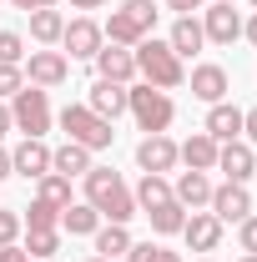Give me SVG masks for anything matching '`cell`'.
Returning <instances> with one entry per match:
<instances>
[{
    "mask_svg": "<svg viewBox=\"0 0 257 262\" xmlns=\"http://www.w3.org/2000/svg\"><path fill=\"white\" fill-rule=\"evenodd\" d=\"M86 202L96 207L106 222H121V227L136 217V196L121 182V171H111V166H91L86 171Z\"/></svg>",
    "mask_w": 257,
    "mask_h": 262,
    "instance_id": "6da1fadb",
    "label": "cell"
},
{
    "mask_svg": "<svg viewBox=\"0 0 257 262\" xmlns=\"http://www.w3.org/2000/svg\"><path fill=\"white\" fill-rule=\"evenodd\" d=\"M131 56H136V76H141L146 86H157V91H177V86L187 81L182 56H177L166 40H157V35L136 40V46H131Z\"/></svg>",
    "mask_w": 257,
    "mask_h": 262,
    "instance_id": "7a4b0ae2",
    "label": "cell"
},
{
    "mask_svg": "<svg viewBox=\"0 0 257 262\" xmlns=\"http://www.w3.org/2000/svg\"><path fill=\"white\" fill-rule=\"evenodd\" d=\"M61 126H66V141H76V146H86V151H106L111 141H116V131L106 116H96L86 101H71L61 111Z\"/></svg>",
    "mask_w": 257,
    "mask_h": 262,
    "instance_id": "3957f363",
    "label": "cell"
},
{
    "mask_svg": "<svg viewBox=\"0 0 257 262\" xmlns=\"http://www.w3.org/2000/svg\"><path fill=\"white\" fill-rule=\"evenodd\" d=\"M126 111L136 116V126L146 131V136H157V131L172 126V116H177V106H172V96L166 91H157V86H126Z\"/></svg>",
    "mask_w": 257,
    "mask_h": 262,
    "instance_id": "277c9868",
    "label": "cell"
},
{
    "mask_svg": "<svg viewBox=\"0 0 257 262\" xmlns=\"http://www.w3.org/2000/svg\"><path fill=\"white\" fill-rule=\"evenodd\" d=\"M157 26V10H152V0H126L121 10H111V20L101 26V35L111 40V46H136V40H146Z\"/></svg>",
    "mask_w": 257,
    "mask_h": 262,
    "instance_id": "5b68a950",
    "label": "cell"
},
{
    "mask_svg": "<svg viewBox=\"0 0 257 262\" xmlns=\"http://www.w3.org/2000/svg\"><path fill=\"white\" fill-rule=\"evenodd\" d=\"M10 126L26 131V136H46L51 131V96L40 86H20L10 96Z\"/></svg>",
    "mask_w": 257,
    "mask_h": 262,
    "instance_id": "8992f818",
    "label": "cell"
},
{
    "mask_svg": "<svg viewBox=\"0 0 257 262\" xmlns=\"http://www.w3.org/2000/svg\"><path fill=\"white\" fill-rule=\"evenodd\" d=\"M212 217H217V222H247V217H252V192H247L242 182L212 187Z\"/></svg>",
    "mask_w": 257,
    "mask_h": 262,
    "instance_id": "52a82bcc",
    "label": "cell"
},
{
    "mask_svg": "<svg viewBox=\"0 0 257 262\" xmlns=\"http://www.w3.org/2000/svg\"><path fill=\"white\" fill-rule=\"evenodd\" d=\"M61 46L71 51V61H91L101 46H106V35H101V26L91 20V15H81V20H66Z\"/></svg>",
    "mask_w": 257,
    "mask_h": 262,
    "instance_id": "ba28073f",
    "label": "cell"
},
{
    "mask_svg": "<svg viewBox=\"0 0 257 262\" xmlns=\"http://www.w3.org/2000/svg\"><path fill=\"white\" fill-rule=\"evenodd\" d=\"M10 171L26 177V182H40V177L51 171V146H46L40 136H26V141L10 151Z\"/></svg>",
    "mask_w": 257,
    "mask_h": 262,
    "instance_id": "9c48e42d",
    "label": "cell"
},
{
    "mask_svg": "<svg viewBox=\"0 0 257 262\" xmlns=\"http://www.w3.org/2000/svg\"><path fill=\"white\" fill-rule=\"evenodd\" d=\"M91 61H96V76H101V81H121V86L136 81V56H131L126 46H111V40H106Z\"/></svg>",
    "mask_w": 257,
    "mask_h": 262,
    "instance_id": "30bf717a",
    "label": "cell"
},
{
    "mask_svg": "<svg viewBox=\"0 0 257 262\" xmlns=\"http://www.w3.org/2000/svg\"><path fill=\"white\" fill-rule=\"evenodd\" d=\"M26 76H31V86H61L66 76H71V56L66 51H31V66H26Z\"/></svg>",
    "mask_w": 257,
    "mask_h": 262,
    "instance_id": "8fae6325",
    "label": "cell"
},
{
    "mask_svg": "<svg viewBox=\"0 0 257 262\" xmlns=\"http://www.w3.org/2000/svg\"><path fill=\"white\" fill-rule=\"evenodd\" d=\"M217 171H227V182H252V171H257V157H252V146L247 141H222L217 146Z\"/></svg>",
    "mask_w": 257,
    "mask_h": 262,
    "instance_id": "7c38bea8",
    "label": "cell"
},
{
    "mask_svg": "<svg viewBox=\"0 0 257 262\" xmlns=\"http://www.w3.org/2000/svg\"><path fill=\"white\" fill-rule=\"evenodd\" d=\"M136 166H141V171H157V177H166V171L177 166V141H172L166 131L146 136V141L136 146Z\"/></svg>",
    "mask_w": 257,
    "mask_h": 262,
    "instance_id": "4fadbf2b",
    "label": "cell"
},
{
    "mask_svg": "<svg viewBox=\"0 0 257 262\" xmlns=\"http://www.w3.org/2000/svg\"><path fill=\"white\" fill-rule=\"evenodd\" d=\"M227 91H232V81H227V71L217 61H202L192 71V96L207 101V106H217V101H227Z\"/></svg>",
    "mask_w": 257,
    "mask_h": 262,
    "instance_id": "5bb4252c",
    "label": "cell"
},
{
    "mask_svg": "<svg viewBox=\"0 0 257 262\" xmlns=\"http://www.w3.org/2000/svg\"><path fill=\"white\" fill-rule=\"evenodd\" d=\"M217 146H222V141H212L207 131H192V136L177 146V162H187V171H212V166H217Z\"/></svg>",
    "mask_w": 257,
    "mask_h": 262,
    "instance_id": "9a60e30c",
    "label": "cell"
},
{
    "mask_svg": "<svg viewBox=\"0 0 257 262\" xmlns=\"http://www.w3.org/2000/svg\"><path fill=\"white\" fill-rule=\"evenodd\" d=\"M182 237H187L192 252H217V242H222V222H217L212 212H192L187 227H182Z\"/></svg>",
    "mask_w": 257,
    "mask_h": 262,
    "instance_id": "2e32d148",
    "label": "cell"
},
{
    "mask_svg": "<svg viewBox=\"0 0 257 262\" xmlns=\"http://www.w3.org/2000/svg\"><path fill=\"white\" fill-rule=\"evenodd\" d=\"M202 35H207V40H217V46H232V40L242 35V15H237L232 5H212V10H207V20H202Z\"/></svg>",
    "mask_w": 257,
    "mask_h": 262,
    "instance_id": "e0dca14e",
    "label": "cell"
},
{
    "mask_svg": "<svg viewBox=\"0 0 257 262\" xmlns=\"http://www.w3.org/2000/svg\"><path fill=\"white\" fill-rule=\"evenodd\" d=\"M86 106H91L96 116H106V121H116V116L126 111V86H121V81H101V76H96V86H91Z\"/></svg>",
    "mask_w": 257,
    "mask_h": 262,
    "instance_id": "ac0fdd59",
    "label": "cell"
},
{
    "mask_svg": "<svg viewBox=\"0 0 257 262\" xmlns=\"http://www.w3.org/2000/svg\"><path fill=\"white\" fill-rule=\"evenodd\" d=\"M202 131H207L212 141H237V136H242V111H237L232 101H217V106L207 111V126Z\"/></svg>",
    "mask_w": 257,
    "mask_h": 262,
    "instance_id": "d6986e66",
    "label": "cell"
},
{
    "mask_svg": "<svg viewBox=\"0 0 257 262\" xmlns=\"http://www.w3.org/2000/svg\"><path fill=\"white\" fill-rule=\"evenodd\" d=\"M166 46H172L177 56H192V51H202V46H207L202 20H197V15H177V26H172V35H166Z\"/></svg>",
    "mask_w": 257,
    "mask_h": 262,
    "instance_id": "ffe728a7",
    "label": "cell"
},
{
    "mask_svg": "<svg viewBox=\"0 0 257 262\" xmlns=\"http://www.w3.org/2000/svg\"><path fill=\"white\" fill-rule=\"evenodd\" d=\"M61 227L71 232V237H96L101 212L91 207V202H71V207H61Z\"/></svg>",
    "mask_w": 257,
    "mask_h": 262,
    "instance_id": "44dd1931",
    "label": "cell"
},
{
    "mask_svg": "<svg viewBox=\"0 0 257 262\" xmlns=\"http://www.w3.org/2000/svg\"><path fill=\"white\" fill-rule=\"evenodd\" d=\"M51 171H61L66 182H71V177H86V171H91V151L76 146V141H66V146L51 151Z\"/></svg>",
    "mask_w": 257,
    "mask_h": 262,
    "instance_id": "7402d4cb",
    "label": "cell"
},
{
    "mask_svg": "<svg viewBox=\"0 0 257 262\" xmlns=\"http://www.w3.org/2000/svg\"><path fill=\"white\" fill-rule=\"evenodd\" d=\"M177 202H182V207H202V202H212V182H207V171H182V177H177Z\"/></svg>",
    "mask_w": 257,
    "mask_h": 262,
    "instance_id": "603a6c76",
    "label": "cell"
},
{
    "mask_svg": "<svg viewBox=\"0 0 257 262\" xmlns=\"http://www.w3.org/2000/svg\"><path fill=\"white\" fill-rule=\"evenodd\" d=\"M136 212H152V207H161V202H172V187H166V177H157V171H141V182H136Z\"/></svg>",
    "mask_w": 257,
    "mask_h": 262,
    "instance_id": "cb8c5ba5",
    "label": "cell"
},
{
    "mask_svg": "<svg viewBox=\"0 0 257 262\" xmlns=\"http://www.w3.org/2000/svg\"><path fill=\"white\" fill-rule=\"evenodd\" d=\"M31 35L40 40V46H56L66 35V15L56 10V5H46V10H31Z\"/></svg>",
    "mask_w": 257,
    "mask_h": 262,
    "instance_id": "d4e9b609",
    "label": "cell"
},
{
    "mask_svg": "<svg viewBox=\"0 0 257 262\" xmlns=\"http://www.w3.org/2000/svg\"><path fill=\"white\" fill-rule=\"evenodd\" d=\"M121 252H131V232L121 227V222H106V227H96V257H121Z\"/></svg>",
    "mask_w": 257,
    "mask_h": 262,
    "instance_id": "484cf974",
    "label": "cell"
},
{
    "mask_svg": "<svg viewBox=\"0 0 257 262\" xmlns=\"http://www.w3.org/2000/svg\"><path fill=\"white\" fill-rule=\"evenodd\" d=\"M146 217H152V232H161V237H172V232L187 227V207H182L177 196H172V202H161V207H152Z\"/></svg>",
    "mask_w": 257,
    "mask_h": 262,
    "instance_id": "4316f807",
    "label": "cell"
},
{
    "mask_svg": "<svg viewBox=\"0 0 257 262\" xmlns=\"http://www.w3.org/2000/svg\"><path fill=\"white\" fill-rule=\"evenodd\" d=\"M20 222H26L31 232H51V227H61V207H51V202H40V196H35L31 212H26Z\"/></svg>",
    "mask_w": 257,
    "mask_h": 262,
    "instance_id": "83f0119b",
    "label": "cell"
},
{
    "mask_svg": "<svg viewBox=\"0 0 257 262\" xmlns=\"http://www.w3.org/2000/svg\"><path fill=\"white\" fill-rule=\"evenodd\" d=\"M35 196H40V202H51V207H71V182H66L61 171H46Z\"/></svg>",
    "mask_w": 257,
    "mask_h": 262,
    "instance_id": "f1b7e54d",
    "label": "cell"
},
{
    "mask_svg": "<svg viewBox=\"0 0 257 262\" xmlns=\"http://www.w3.org/2000/svg\"><path fill=\"white\" fill-rule=\"evenodd\" d=\"M126 262H182V252H172V247H161V242H131Z\"/></svg>",
    "mask_w": 257,
    "mask_h": 262,
    "instance_id": "f546056e",
    "label": "cell"
},
{
    "mask_svg": "<svg viewBox=\"0 0 257 262\" xmlns=\"http://www.w3.org/2000/svg\"><path fill=\"white\" fill-rule=\"evenodd\" d=\"M26 252H31V257H56V252H61V232L51 227V232H31V237H26Z\"/></svg>",
    "mask_w": 257,
    "mask_h": 262,
    "instance_id": "4dcf8cb0",
    "label": "cell"
},
{
    "mask_svg": "<svg viewBox=\"0 0 257 262\" xmlns=\"http://www.w3.org/2000/svg\"><path fill=\"white\" fill-rule=\"evenodd\" d=\"M26 61V40L15 31H0V66H20Z\"/></svg>",
    "mask_w": 257,
    "mask_h": 262,
    "instance_id": "1f68e13d",
    "label": "cell"
},
{
    "mask_svg": "<svg viewBox=\"0 0 257 262\" xmlns=\"http://www.w3.org/2000/svg\"><path fill=\"white\" fill-rule=\"evenodd\" d=\"M20 237V212H10V207H0V247H10Z\"/></svg>",
    "mask_w": 257,
    "mask_h": 262,
    "instance_id": "d6a6232c",
    "label": "cell"
},
{
    "mask_svg": "<svg viewBox=\"0 0 257 262\" xmlns=\"http://www.w3.org/2000/svg\"><path fill=\"white\" fill-rule=\"evenodd\" d=\"M20 86H26V76H20V66H0V101H5V96H15Z\"/></svg>",
    "mask_w": 257,
    "mask_h": 262,
    "instance_id": "836d02e7",
    "label": "cell"
},
{
    "mask_svg": "<svg viewBox=\"0 0 257 262\" xmlns=\"http://www.w3.org/2000/svg\"><path fill=\"white\" fill-rule=\"evenodd\" d=\"M237 242H242V252H257V212L247 222H237Z\"/></svg>",
    "mask_w": 257,
    "mask_h": 262,
    "instance_id": "e575fe53",
    "label": "cell"
},
{
    "mask_svg": "<svg viewBox=\"0 0 257 262\" xmlns=\"http://www.w3.org/2000/svg\"><path fill=\"white\" fill-rule=\"evenodd\" d=\"M242 131H247V146H257V106L242 111Z\"/></svg>",
    "mask_w": 257,
    "mask_h": 262,
    "instance_id": "d590c367",
    "label": "cell"
},
{
    "mask_svg": "<svg viewBox=\"0 0 257 262\" xmlns=\"http://www.w3.org/2000/svg\"><path fill=\"white\" fill-rule=\"evenodd\" d=\"M0 262H31V252H26V247H15V242H10V247H0Z\"/></svg>",
    "mask_w": 257,
    "mask_h": 262,
    "instance_id": "8d00e7d4",
    "label": "cell"
},
{
    "mask_svg": "<svg viewBox=\"0 0 257 262\" xmlns=\"http://www.w3.org/2000/svg\"><path fill=\"white\" fill-rule=\"evenodd\" d=\"M166 5H172L177 15H192V10H202V0H166Z\"/></svg>",
    "mask_w": 257,
    "mask_h": 262,
    "instance_id": "74e56055",
    "label": "cell"
},
{
    "mask_svg": "<svg viewBox=\"0 0 257 262\" xmlns=\"http://www.w3.org/2000/svg\"><path fill=\"white\" fill-rule=\"evenodd\" d=\"M10 5H15V10H26V15H31V10H46V5H56V0H10Z\"/></svg>",
    "mask_w": 257,
    "mask_h": 262,
    "instance_id": "f35d334b",
    "label": "cell"
},
{
    "mask_svg": "<svg viewBox=\"0 0 257 262\" xmlns=\"http://www.w3.org/2000/svg\"><path fill=\"white\" fill-rule=\"evenodd\" d=\"M242 35H247V40L257 46V15H252V20H242Z\"/></svg>",
    "mask_w": 257,
    "mask_h": 262,
    "instance_id": "ab89813d",
    "label": "cell"
},
{
    "mask_svg": "<svg viewBox=\"0 0 257 262\" xmlns=\"http://www.w3.org/2000/svg\"><path fill=\"white\" fill-rule=\"evenodd\" d=\"M5 177H15V171H10V151H0V182H5Z\"/></svg>",
    "mask_w": 257,
    "mask_h": 262,
    "instance_id": "60d3db41",
    "label": "cell"
},
{
    "mask_svg": "<svg viewBox=\"0 0 257 262\" xmlns=\"http://www.w3.org/2000/svg\"><path fill=\"white\" fill-rule=\"evenodd\" d=\"M5 131H10V106L0 101V136H5Z\"/></svg>",
    "mask_w": 257,
    "mask_h": 262,
    "instance_id": "b9f144b4",
    "label": "cell"
},
{
    "mask_svg": "<svg viewBox=\"0 0 257 262\" xmlns=\"http://www.w3.org/2000/svg\"><path fill=\"white\" fill-rule=\"evenodd\" d=\"M76 10H96V5H106V0H71Z\"/></svg>",
    "mask_w": 257,
    "mask_h": 262,
    "instance_id": "7bdbcfd3",
    "label": "cell"
},
{
    "mask_svg": "<svg viewBox=\"0 0 257 262\" xmlns=\"http://www.w3.org/2000/svg\"><path fill=\"white\" fill-rule=\"evenodd\" d=\"M242 262H257V252H242Z\"/></svg>",
    "mask_w": 257,
    "mask_h": 262,
    "instance_id": "ee69618b",
    "label": "cell"
},
{
    "mask_svg": "<svg viewBox=\"0 0 257 262\" xmlns=\"http://www.w3.org/2000/svg\"><path fill=\"white\" fill-rule=\"evenodd\" d=\"M217 5H237V0H217Z\"/></svg>",
    "mask_w": 257,
    "mask_h": 262,
    "instance_id": "f6af8a7d",
    "label": "cell"
},
{
    "mask_svg": "<svg viewBox=\"0 0 257 262\" xmlns=\"http://www.w3.org/2000/svg\"><path fill=\"white\" fill-rule=\"evenodd\" d=\"M86 262H106V257H86Z\"/></svg>",
    "mask_w": 257,
    "mask_h": 262,
    "instance_id": "bcb514c9",
    "label": "cell"
},
{
    "mask_svg": "<svg viewBox=\"0 0 257 262\" xmlns=\"http://www.w3.org/2000/svg\"><path fill=\"white\" fill-rule=\"evenodd\" d=\"M202 262H212V257H202Z\"/></svg>",
    "mask_w": 257,
    "mask_h": 262,
    "instance_id": "7dc6e473",
    "label": "cell"
},
{
    "mask_svg": "<svg viewBox=\"0 0 257 262\" xmlns=\"http://www.w3.org/2000/svg\"><path fill=\"white\" fill-rule=\"evenodd\" d=\"M252 10H257V0H252Z\"/></svg>",
    "mask_w": 257,
    "mask_h": 262,
    "instance_id": "c3c4849f",
    "label": "cell"
}]
</instances>
